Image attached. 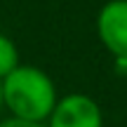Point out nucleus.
<instances>
[{"mask_svg":"<svg viewBox=\"0 0 127 127\" xmlns=\"http://www.w3.org/2000/svg\"><path fill=\"white\" fill-rule=\"evenodd\" d=\"M50 127H101V111L85 94H68L54 106Z\"/></svg>","mask_w":127,"mask_h":127,"instance_id":"nucleus-3","label":"nucleus"},{"mask_svg":"<svg viewBox=\"0 0 127 127\" xmlns=\"http://www.w3.org/2000/svg\"><path fill=\"white\" fill-rule=\"evenodd\" d=\"M99 38L111 54L127 64V0H111L99 12Z\"/></svg>","mask_w":127,"mask_h":127,"instance_id":"nucleus-2","label":"nucleus"},{"mask_svg":"<svg viewBox=\"0 0 127 127\" xmlns=\"http://www.w3.org/2000/svg\"><path fill=\"white\" fill-rule=\"evenodd\" d=\"M0 127H45L42 123H33V120H21V118H9L2 120Z\"/></svg>","mask_w":127,"mask_h":127,"instance_id":"nucleus-5","label":"nucleus"},{"mask_svg":"<svg viewBox=\"0 0 127 127\" xmlns=\"http://www.w3.org/2000/svg\"><path fill=\"white\" fill-rule=\"evenodd\" d=\"M17 66H19L17 47H14V42L9 40L7 35H2V33H0V80H2V78H7Z\"/></svg>","mask_w":127,"mask_h":127,"instance_id":"nucleus-4","label":"nucleus"},{"mask_svg":"<svg viewBox=\"0 0 127 127\" xmlns=\"http://www.w3.org/2000/svg\"><path fill=\"white\" fill-rule=\"evenodd\" d=\"M2 101L14 118L42 123L57 106V92L40 68L17 66L7 78H2Z\"/></svg>","mask_w":127,"mask_h":127,"instance_id":"nucleus-1","label":"nucleus"},{"mask_svg":"<svg viewBox=\"0 0 127 127\" xmlns=\"http://www.w3.org/2000/svg\"><path fill=\"white\" fill-rule=\"evenodd\" d=\"M5 101H2V80H0V106H2Z\"/></svg>","mask_w":127,"mask_h":127,"instance_id":"nucleus-6","label":"nucleus"}]
</instances>
